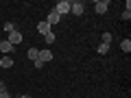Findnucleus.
Returning a JSON list of instances; mask_svg holds the SVG:
<instances>
[{"mask_svg": "<svg viewBox=\"0 0 131 98\" xmlns=\"http://www.w3.org/2000/svg\"><path fill=\"white\" fill-rule=\"evenodd\" d=\"M120 50L122 52H129L131 50V39H122V42H120Z\"/></svg>", "mask_w": 131, "mask_h": 98, "instance_id": "nucleus-9", "label": "nucleus"}, {"mask_svg": "<svg viewBox=\"0 0 131 98\" xmlns=\"http://www.w3.org/2000/svg\"><path fill=\"white\" fill-rule=\"evenodd\" d=\"M85 11V5L81 2V0H74V2H70V13H74V15H81Z\"/></svg>", "mask_w": 131, "mask_h": 98, "instance_id": "nucleus-2", "label": "nucleus"}, {"mask_svg": "<svg viewBox=\"0 0 131 98\" xmlns=\"http://www.w3.org/2000/svg\"><path fill=\"white\" fill-rule=\"evenodd\" d=\"M33 65H35L37 70H42V68H44V63H42V61H39V59H35V61H33Z\"/></svg>", "mask_w": 131, "mask_h": 98, "instance_id": "nucleus-16", "label": "nucleus"}, {"mask_svg": "<svg viewBox=\"0 0 131 98\" xmlns=\"http://www.w3.org/2000/svg\"><path fill=\"white\" fill-rule=\"evenodd\" d=\"M15 98H33V96H28V94H18Z\"/></svg>", "mask_w": 131, "mask_h": 98, "instance_id": "nucleus-18", "label": "nucleus"}, {"mask_svg": "<svg viewBox=\"0 0 131 98\" xmlns=\"http://www.w3.org/2000/svg\"><path fill=\"white\" fill-rule=\"evenodd\" d=\"M26 55H28V59H33V61H35V59L39 57V50H37V48H28V52H26Z\"/></svg>", "mask_w": 131, "mask_h": 98, "instance_id": "nucleus-11", "label": "nucleus"}, {"mask_svg": "<svg viewBox=\"0 0 131 98\" xmlns=\"http://www.w3.org/2000/svg\"><path fill=\"white\" fill-rule=\"evenodd\" d=\"M59 20H61V15L55 13V11H50L48 18H46V22H48V26H55V24H59Z\"/></svg>", "mask_w": 131, "mask_h": 98, "instance_id": "nucleus-4", "label": "nucleus"}, {"mask_svg": "<svg viewBox=\"0 0 131 98\" xmlns=\"http://www.w3.org/2000/svg\"><path fill=\"white\" fill-rule=\"evenodd\" d=\"M52 11H55V13H59V15L70 13V2H68V0H59V2H57V7H55Z\"/></svg>", "mask_w": 131, "mask_h": 98, "instance_id": "nucleus-1", "label": "nucleus"}, {"mask_svg": "<svg viewBox=\"0 0 131 98\" xmlns=\"http://www.w3.org/2000/svg\"><path fill=\"white\" fill-rule=\"evenodd\" d=\"M0 52H5V55H9V52H13V46H11L7 39H2L0 42Z\"/></svg>", "mask_w": 131, "mask_h": 98, "instance_id": "nucleus-7", "label": "nucleus"}, {"mask_svg": "<svg viewBox=\"0 0 131 98\" xmlns=\"http://www.w3.org/2000/svg\"><path fill=\"white\" fill-rule=\"evenodd\" d=\"M109 42H112V33H103V44L109 46Z\"/></svg>", "mask_w": 131, "mask_h": 98, "instance_id": "nucleus-14", "label": "nucleus"}, {"mask_svg": "<svg viewBox=\"0 0 131 98\" xmlns=\"http://www.w3.org/2000/svg\"><path fill=\"white\" fill-rule=\"evenodd\" d=\"M44 39H46V44H55V33H46V35H44Z\"/></svg>", "mask_w": 131, "mask_h": 98, "instance_id": "nucleus-13", "label": "nucleus"}, {"mask_svg": "<svg viewBox=\"0 0 131 98\" xmlns=\"http://www.w3.org/2000/svg\"><path fill=\"white\" fill-rule=\"evenodd\" d=\"M37 59L42 61V63H48V61H52V52L48 50V48H46V50H39V57H37Z\"/></svg>", "mask_w": 131, "mask_h": 98, "instance_id": "nucleus-5", "label": "nucleus"}, {"mask_svg": "<svg viewBox=\"0 0 131 98\" xmlns=\"http://www.w3.org/2000/svg\"><path fill=\"white\" fill-rule=\"evenodd\" d=\"M109 7V2H105V0H98L96 5H94V9H96V13H105Z\"/></svg>", "mask_w": 131, "mask_h": 98, "instance_id": "nucleus-6", "label": "nucleus"}, {"mask_svg": "<svg viewBox=\"0 0 131 98\" xmlns=\"http://www.w3.org/2000/svg\"><path fill=\"white\" fill-rule=\"evenodd\" d=\"M7 42H9L11 46L20 44V42H22V33H20V31H13V33H9V37H7Z\"/></svg>", "mask_w": 131, "mask_h": 98, "instance_id": "nucleus-3", "label": "nucleus"}, {"mask_svg": "<svg viewBox=\"0 0 131 98\" xmlns=\"http://www.w3.org/2000/svg\"><path fill=\"white\" fill-rule=\"evenodd\" d=\"M5 31H7V33H13V31H15V26H13L11 22H5Z\"/></svg>", "mask_w": 131, "mask_h": 98, "instance_id": "nucleus-15", "label": "nucleus"}, {"mask_svg": "<svg viewBox=\"0 0 131 98\" xmlns=\"http://www.w3.org/2000/svg\"><path fill=\"white\" fill-rule=\"evenodd\" d=\"M0 92H7V87H5V83L0 81Z\"/></svg>", "mask_w": 131, "mask_h": 98, "instance_id": "nucleus-19", "label": "nucleus"}, {"mask_svg": "<svg viewBox=\"0 0 131 98\" xmlns=\"http://www.w3.org/2000/svg\"><path fill=\"white\" fill-rule=\"evenodd\" d=\"M96 52H98V55H107V52H109V46H107V44H101V46L96 48Z\"/></svg>", "mask_w": 131, "mask_h": 98, "instance_id": "nucleus-12", "label": "nucleus"}, {"mask_svg": "<svg viewBox=\"0 0 131 98\" xmlns=\"http://www.w3.org/2000/svg\"><path fill=\"white\" fill-rule=\"evenodd\" d=\"M11 65H13V59H9V57L0 59V68H11Z\"/></svg>", "mask_w": 131, "mask_h": 98, "instance_id": "nucleus-10", "label": "nucleus"}, {"mask_svg": "<svg viewBox=\"0 0 131 98\" xmlns=\"http://www.w3.org/2000/svg\"><path fill=\"white\" fill-rule=\"evenodd\" d=\"M129 18H131V11L125 9V11H122V20H129Z\"/></svg>", "mask_w": 131, "mask_h": 98, "instance_id": "nucleus-17", "label": "nucleus"}, {"mask_svg": "<svg viewBox=\"0 0 131 98\" xmlns=\"http://www.w3.org/2000/svg\"><path fill=\"white\" fill-rule=\"evenodd\" d=\"M37 31L42 33V35H46V33H50V26H48V22H39V24H37Z\"/></svg>", "mask_w": 131, "mask_h": 98, "instance_id": "nucleus-8", "label": "nucleus"}, {"mask_svg": "<svg viewBox=\"0 0 131 98\" xmlns=\"http://www.w3.org/2000/svg\"><path fill=\"white\" fill-rule=\"evenodd\" d=\"M2 98H11V94H9V92H5V94H2Z\"/></svg>", "mask_w": 131, "mask_h": 98, "instance_id": "nucleus-20", "label": "nucleus"}]
</instances>
